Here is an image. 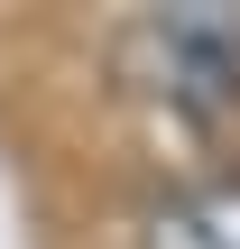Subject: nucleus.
I'll return each instance as SVG.
<instances>
[{
    "label": "nucleus",
    "mask_w": 240,
    "mask_h": 249,
    "mask_svg": "<svg viewBox=\"0 0 240 249\" xmlns=\"http://www.w3.org/2000/svg\"><path fill=\"white\" fill-rule=\"evenodd\" d=\"M111 55H120V74H129L139 92L213 111V102H231V92H240V9H222V0L148 9V18L120 28Z\"/></svg>",
    "instance_id": "f257e3e1"
},
{
    "label": "nucleus",
    "mask_w": 240,
    "mask_h": 249,
    "mask_svg": "<svg viewBox=\"0 0 240 249\" xmlns=\"http://www.w3.org/2000/svg\"><path fill=\"white\" fill-rule=\"evenodd\" d=\"M139 249H240V185L166 194V203L139 222Z\"/></svg>",
    "instance_id": "f03ea898"
}]
</instances>
